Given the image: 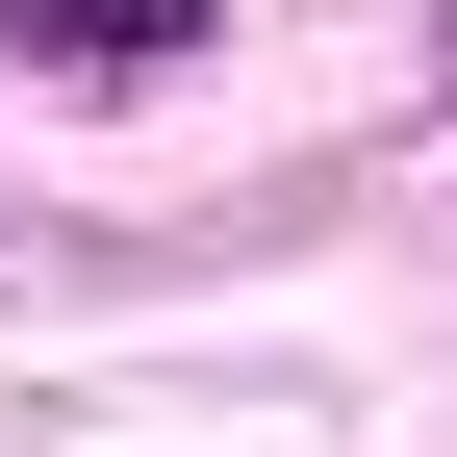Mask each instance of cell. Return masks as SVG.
Wrapping results in <instances>:
<instances>
[]
</instances>
